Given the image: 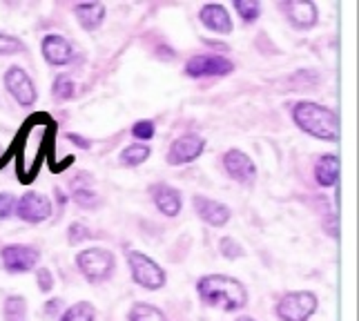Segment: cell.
Masks as SVG:
<instances>
[{
	"instance_id": "6da1fadb",
	"label": "cell",
	"mask_w": 359,
	"mask_h": 321,
	"mask_svg": "<svg viewBox=\"0 0 359 321\" xmlns=\"http://www.w3.org/2000/svg\"><path fill=\"white\" fill-rule=\"evenodd\" d=\"M196 297L203 306L217 308L224 313H239L248 306V288L245 283L232 275L210 273L196 281Z\"/></svg>"
},
{
	"instance_id": "7a4b0ae2",
	"label": "cell",
	"mask_w": 359,
	"mask_h": 321,
	"mask_svg": "<svg viewBox=\"0 0 359 321\" xmlns=\"http://www.w3.org/2000/svg\"><path fill=\"white\" fill-rule=\"evenodd\" d=\"M290 118L304 134L317 141L335 143L341 134L339 114L332 107L317 101H297L290 107Z\"/></svg>"
},
{
	"instance_id": "3957f363",
	"label": "cell",
	"mask_w": 359,
	"mask_h": 321,
	"mask_svg": "<svg viewBox=\"0 0 359 321\" xmlns=\"http://www.w3.org/2000/svg\"><path fill=\"white\" fill-rule=\"evenodd\" d=\"M76 268L88 283H105L116 273V254L109 248H85L76 254Z\"/></svg>"
},
{
	"instance_id": "277c9868",
	"label": "cell",
	"mask_w": 359,
	"mask_h": 321,
	"mask_svg": "<svg viewBox=\"0 0 359 321\" xmlns=\"http://www.w3.org/2000/svg\"><path fill=\"white\" fill-rule=\"evenodd\" d=\"M126 261H128L130 277L139 288L150 290V292L165 288L168 273L163 270V266H161L158 261H154L150 254H145L141 250H128Z\"/></svg>"
},
{
	"instance_id": "5b68a950",
	"label": "cell",
	"mask_w": 359,
	"mask_h": 321,
	"mask_svg": "<svg viewBox=\"0 0 359 321\" xmlns=\"http://www.w3.org/2000/svg\"><path fill=\"white\" fill-rule=\"evenodd\" d=\"M319 308V297L313 290H288L275 303L279 321H311Z\"/></svg>"
},
{
	"instance_id": "8992f818",
	"label": "cell",
	"mask_w": 359,
	"mask_h": 321,
	"mask_svg": "<svg viewBox=\"0 0 359 321\" xmlns=\"http://www.w3.org/2000/svg\"><path fill=\"white\" fill-rule=\"evenodd\" d=\"M0 264L9 275H27L41 264V250L29 243H7L0 248Z\"/></svg>"
},
{
	"instance_id": "52a82bcc",
	"label": "cell",
	"mask_w": 359,
	"mask_h": 321,
	"mask_svg": "<svg viewBox=\"0 0 359 321\" xmlns=\"http://www.w3.org/2000/svg\"><path fill=\"white\" fill-rule=\"evenodd\" d=\"M188 78H224L234 71V63L224 54H194L183 67Z\"/></svg>"
},
{
	"instance_id": "ba28073f",
	"label": "cell",
	"mask_w": 359,
	"mask_h": 321,
	"mask_svg": "<svg viewBox=\"0 0 359 321\" xmlns=\"http://www.w3.org/2000/svg\"><path fill=\"white\" fill-rule=\"evenodd\" d=\"M3 83H5V90L9 92V96L14 98L20 107L29 109V107L36 105V101H39V90H36V83H34V78L29 76L25 67H20V65L7 67Z\"/></svg>"
},
{
	"instance_id": "9c48e42d",
	"label": "cell",
	"mask_w": 359,
	"mask_h": 321,
	"mask_svg": "<svg viewBox=\"0 0 359 321\" xmlns=\"http://www.w3.org/2000/svg\"><path fill=\"white\" fill-rule=\"evenodd\" d=\"M16 217L27 226H41L52 217V199L39 190H27L16 201Z\"/></svg>"
},
{
	"instance_id": "30bf717a",
	"label": "cell",
	"mask_w": 359,
	"mask_h": 321,
	"mask_svg": "<svg viewBox=\"0 0 359 321\" xmlns=\"http://www.w3.org/2000/svg\"><path fill=\"white\" fill-rule=\"evenodd\" d=\"M203 152H205V139L201 137V134L185 132L172 141V145L168 147L165 163L172 168H181V165L194 163V160L199 158Z\"/></svg>"
},
{
	"instance_id": "8fae6325",
	"label": "cell",
	"mask_w": 359,
	"mask_h": 321,
	"mask_svg": "<svg viewBox=\"0 0 359 321\" xmlns=\"http://www.w3.org/2000/svg\"><path fill=\"white\" fill-rule=\"evenodd\" d=\"M279 14L286 18V22L292 29L299 32H308L317 27L319 22V7L311 0H283V3L277 5Z\"/></svg>"
},
{
	"instance_id": "7c38bea8",
	"label": "cell",
	"mask_w": 359,
	"mask_h": 321,
	"mask_svg": "<svg viewBox=\"0 0 359 321\" xmlns=\"http://www.w3.org/2000/svg\"><path fill=\"white\" fill-rule=\"evenodd\" d=\"M224 170L226 175L239 185H245V188H252L257 181V163L252 160L250 154H245L239 147H230V150L224 154Z\"/></svg>"
},
{
	"instance_id": "4fadbf2b",
	"label": "cell",
	"mask_w": 359,
	"mask_h": 321,
	"mask_svg": "<svg viewBox=\"0 0 359 321\" xmlns=\"http://www.w3.org/2000/svg\"><path fill=\"white\" fill-rule=\"evenodd\" d=\"M192 210H194V214L199 217L201 224H205L210 228H224L232 219L230 205L221 203L217 199H210V196H203V194L192 196Z\"/></svg>"
},
{
	"instance_id": "5bb4252c",
	"label": "cell",
	"mask_w": 359,
	"mask_h": 321,
	"mask_svg": "<svg viewBox=\"0 0 359 321\" xmlns=\"http://www.w3.org/2000/svg\"><path fill=\"white\" fill-rule=\"evenodd\" d=\"M147 194L154 203V207L158 210L161 214L168 217V219H175L181 214L183 210V192L175 185H170L165 181H156L147 188Z\"/></svg>"
},
{
	"instance_id": "9a60e30c",
	"label": "cell",
	"mask_w": 359,
	"mask_h": 321,
	"mask_svg": "<svg viewBox=\"0 0 359 321\" xmlns=\"http://www.w3.org/2000/svg\"><path fill=\"white\" fill-rule=\"evenodd\" d=\"M41 54L47 65L67 67L76 58V49H74V45L63 34H45L41 41Z\"/></svg>"
},
{
	"instance_id": "2e32d148",
	"label": "cell",
	"mask_w": 359,
	"mask_h": 321,
	"mask_svg": "<svg viewBox=\"0 0 359 321\" xmlns=\"http://www.w3.org/2000/svg\"><path fill=\"white\" fill-rule=\"evenodd\" d=\"M199 20L208 32H215L221 36H230L234 32V22L226 5L208 3L199 9Z\"/></svg>"
},
{
	"instance_id": "e0dca14e",
	"label": "cell",
	"mask_w": 359,
	"mask_h": 321,
	"mask_svg": "<svg viewBox=\"0 0 359 321\" xmlns=\"http://www.w3.org/2000/svg\"><path fill=\"white\" fill-rule=\"evenodd\" d=\"M313 177H315V183L319 185V188H324V190L337 188L339 177H341L339 154H332V152L319 154L315 160V168H313Z\"/></svg>"
},
{
	"instance_id": "ac0fdd59",
	"label": "cell",
	"mask_w": 359,
	"mask_h": 321,
	"mask_svg": "<svg viewBox=\"0 0 359 321\" xmlns=\"http://www.w3.org/2000/svg\"><path fill=\"white\" fill-rule=\"evenodd\" d=\"M72 14L76 16L79 25L85 32H96L103 27L107 7L103 3H79L72 7Z\"/></svg>"
},
{
	"instance_id": "d6986e66",
	"label": "cell",
	"mask_w": 359,
	"mask_h": 321,
	"mask_svg": "<svg viewBox=\"0 0 359 321\" xmlns=\"http://www.w3.org/2000/svg\"><path fill=\"white\" fill-rule=\"evenodd\" d=\"M152 154V147L145 145V143H132V145H126L118 154V160L123 168H141L147 158Z\"/></svg>"
},
{
	"instance_id": "ffe728a7",
	"label": "cell",
	"mask_w": 359,
	"mask_h": 321,
	"mask_svg": "<svg viewBox=\"0 0 359 321\" xmlns=\"http://www.w3.org/2000/svg\"><path fill=\"white\" fill-rule=\"evenodd\" d=\"M3 319L5 321H29V306L22 294H9L3 301Z\"/></svg>"
},
{
	"instance_id": "44dd1931",
	"label": "cell",
	"mask_w": 359,
	"mask_h": 321,
	"mask_svg": "<svg viewBox=\"0 0 359 321\" xmlns=\"http://www.w3.org/2000/svg\"><path fill=\"white\" fill-rule=\"evenodd\" d=\"M128 321H170L158 306L150 301H136L128 310Z\"/></svg>"
},
{
	"instance_id": "7402d4cb",
	"label": "cell",
	"mask_w": 359,
	"mask_h": 321,
	"mask_svg": "<svg viewBox=\"0 0 359 321\" xmlns=\"http://www.w3.org/2000/svg\"><path fill=\"white\" fill-rule=\"evenodd\" d=\"M76 81H74L72 74H58L52 83V98L56 103H67L76 96Z\"/></svg>"
},
{
	"instance_id": "603a6c76",
	"label": "cell",
	"mask_w": 359,
	"mask_h": 321,
	"mask_svg": "<svg viewBox=\"0 0 359 321\" xmlns=\"http://www.w3.org/2000/svg\"><path fill=\"white\" fill-rule=\"evenodd\" d=\"M96 306L92 301H76L65 308L58 321H96Z\"/></svg>"
},
{
	"instance_id": "cb8c5ba5",
	"label": "cell",
	"mask_w": 359,
	"mask_h": 321,
	"mask_svg": "<svg viewBox=\"0 0 359 321\" xmlns=\"http://www.w3.org/2000/svg\"><path fill=\"white\" fill-rule=\"evenodd\" d=\"M232 7L245 25H255L262 16V3H257V0H234Z\"/></svg>"
},
{
	"instance_id": "d4e9b609",
	"label": "cell",
	"mask_w": 359,
	"mask_h": 321,
	"mask_svg": "<svg viewBox=\"0 0 359 321\" xmlns=\"http://www.w3.org/2000/svg\"><path fill=\"white\" fill-rule=\"evenodd\" d=\"M72 199L81 210H98L101 207V194H98L94 188H76L72 190Z\"/></svg>"
},
{
	"instance_id": "484cf974",
	"label": "cell",
	"mask_w": 359,
	"mask_h": 321,
	"mask_svg": "<svg viewBox=\"0 0 359 321\" xmlns=\"http://www.w3.org/2000/svg\"><path fill=\"white\" fill-rule=\"evenodd\" d=\"M219 252L224 259H228V261H237V259L245 257V248L234 237H230V234L219 239Z\"/></svg>"
},
{
	"instance_id": "4316f807",
	"label": "cell",
	"mask_w": 359,
	"mask_h": 321,
	"mask_svg": "<svg viewBox=\"0 0 359 321\" xmlns=\"http://www.w3.org/2000/svg\"><path fill=\"white\" fill-rule=\"evenodd\" d=\"M96 237L94 230L90 226L81 224V221H74V224L67 226V243L69 245H81L85 241H92Z\"/></svg>"
},
{
	"instance_id": "83f0119b",
	"label": "cell",
	"mask_w": 359,
	"mask_h": 321,
	"mask_svg": "<svg viewBox=\"0 0 359 321\" xmlns=\"http://www.w3.org/2000/svg\"><path fill=\"white\" fill-rule=\"evenodd\" d=\"M22 52H27V45H25L18 36L0 32V56H16Z\"/></svg>"
},
{
	"instance_id": "f1b7e54d",
	"label": "cell",
	"mask_w": 359,
	"mask_h": 321,
	"mask_svg": "<svg viewBox=\"0 0 359 321\" xmlns=\"http://www.w3.org/2000/svg\"><path fill=\"white\" fill-rule=\"evenodd\" d=\"M130 132H132V137L139 141V143H147V141L154 139L156 125H154V121H150V118H141V121L134 123Z\"/></svg>"
},
{
	"instance_id": "f546056e",
	"label": "cell",
	"mask_w": 359,
	"mask_h": 321,
	"mask_svg": "<svg viewBox=\"0 0 359 321\" xmlns=\"http://www.w3.org/2000/svg\"><path fill=\"white\" fill-rule=\"evenodd\" d=\"M34 275H36V286H39V290L43 294H49L56 288V277L47 266H39L34 270Z\"/></svg>"
},
{
	"instance_id": "4dcf8cb0",
	"label": "cell",
	"mask_w": 359,
	"mask_h": 321,
	"mask_svg": "<svg viewBox=\"0 0 359 321\" xmlns=\"http://www.w3.org/2000/svg\"><path fill=\"white\" fill-rule=\"evenodd\" d=\"M16 201L18 196L11 192H0V221H9L11 217H16Z\"/></svg>"
},
{
	"instance_id": "1f68e13d",
	"label": "cell",
	"mask_w": 359,
	"mask_h": 321,
	"mask_svg": "<svg viewBox=\"0 0 359 321\" xmlns=\"http://www.w3.org/2000/svg\"><path fill=\"white\" fill-rule=\"evenodd\" d=\"M63 310H65V301H63V299H58V297H54V299H47V301H45L43 315H45V317H60V315H63Z\"/></svg>"
},
{
	"instance_id": "d6a6232c",
	"label": "cell",
	"mask_w": 359,
	"mask_h": 321,
	"mask_svg": "<svg viewBox=\"0 0 359 321\" xmlns=\"http://www.w3.org/2000/svg\"><path fill=\"white\" fill-rule=\"evenodd\" d=\"M69 188L76 190V188H94V177L90 172H79L76 177L69 181Z\"/></svg>"
},
{
	"instance_id": "836d02e7",
	"label": "cell",
	"mask_w": 359,
	"mask_h": 321,
	"mask_svg": "<svg viewBox=\"0 0 359 321\" xmlns=\"http://www.w3.org/2000/svg\"><path fill=\"white\" fill-rule=\"evenodd\" d=\"M65 139H67L69 143H74L76 147H81V150H90V147H92V141H90V139H85V137H81V134H76V132H67V134H65Z\"/></svg>"
},
{
	"instance_id": "e575fe53",
	"label": "cell",
	"mask_w": 359,
	"mask_h": 321,
	"mask_svg": "<svg viewBox=\"0 0 359 321\" xmlns=\"http://www.w3.org/2000/svg\"><path fill=\"white\" fill-rule=\"evenodd\" d=\"M56 196H58V203H60V205H67V201H69V199H67V196H65L63 192H60L58 188H56Z\"/></svg>"
},
{
	"instance_id": "d590c367",
	"label": "cell",
	"mask_w": 359,
	"mask_h": 321,
	"mask_svg": "<svg viewBox=\"0 0 359 321\" xmlns=\"http://www.w3.org/2000/svg\"><path fill=\"white\" fill-rule=\"evenodd\" d=\"M234 321H257L255 317H250V315H241V317H237Z\"/></svg>"
}]
</instances>
